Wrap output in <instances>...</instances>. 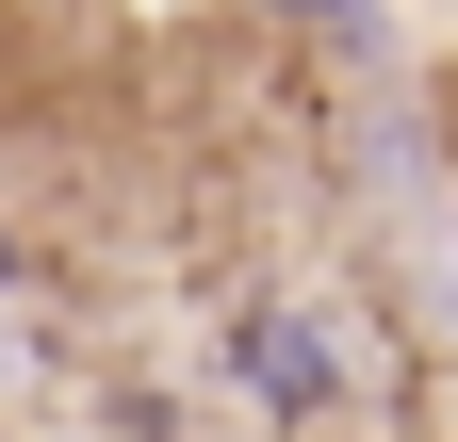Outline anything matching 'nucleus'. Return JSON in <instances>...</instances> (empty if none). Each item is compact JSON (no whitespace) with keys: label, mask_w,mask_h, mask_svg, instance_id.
Segmentation results:
<instances>
[{"label":"nucleus","mask_w":458,"mask_h":442,"mask_svg":"<svg viewBox=\"0 0 458 442\" xmlns=\"http://www.w3.org/2000/svg\"><path fill=\"white\" fill-rule=\"evenodd\" d=\"M213 361H229V394H246L262 426H344V410H360V327H344L327 295H295V279L229 311Z\"/></svg>","instance_id":"1"},{"label":"nucleus","mask_w":458,"mask_h":442,"mask_svg":"<svg viewBox=\"0 0 458 442\" xmlns=\"http://www.w3.org/2000/svg\"><path fill=\"white\" fill-rule=\"evenodd\" d=\"M246 17H278V33L344 49V66H393V17H377V0H246Z\"/></svg>","instance_id":"2"},{"label":"nucleus","mask_w":458,"mask_h":442,"mask_svg":"<svg viewBox=\"0 0 458 442\" xmlns=\"http://www.w3.org/2000/svg\"><path fill=\"white\" fill-rule=\"evenodd\" d=\"M17 295H33V246H17V230H0V311H17Z\"/></svg>","instance_id":"3"}]
</instances>
